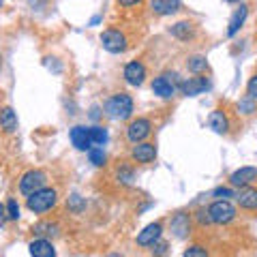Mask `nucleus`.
<instances>
[{
    "instance_id": "25",
    "label": "nucleus",
    "mask_w": 257,
    "mask_h": 257,
    "mask_svg": "<svg viewBox=\"0 0 257 257\" xmlns=\"http://www.w3.org/2000/svg\"><path fill=\"white\" fill-rule=\"evenodd\" d=\"M236 109H238V114H242V116H251L257 111V101H253L251 96H242V99L238 101Z\"/></svg>"
},
{
    "instance_id": "5",
    "label": "nucleus",
    "mask_w": 257,
    "mask_h": 257,
    "mask_svg": "<svg viewBox=\"0 0 257 257\" xmlns=\"http://www.w3.org/2000/svg\"><path fill=\"white\" fill-rule=\"evenodd\" d=\"M101 43H103V50H107L109 54H122L128 47V39H126L124 32L109 28V30H103Z\"/></svg>"
},
{
    "instance_id": "14",
    "label": "nucleus",
    "mask_w": 257,
    "mask_h": 257,
    "mask_svg": "<svg viewBox=\"0 0 257 257\" xmlns=\"http://www.w3.org/2000/svg\"><path fill=\"white\" fill-rule=\"evenodd\" d=\"M161 234H163V225L161 223H150L138 234V244L140 246H152L157 240H161Z\"/></svg>"
},
{
    "instance_id": "18",
    "label": "nucleus",
    "mask_w": 257,
    "mask_h": 257,
    "mask_svg": "<svg viewBox=\"0 0 257 257\" xmlns=\"http://www.w3.org/2000/svg\"><path fill=\"white\" fill-rule=\"evenodd\" d=\"M18 114L13 111V107H3L0 109V128H3L5 133H15L18 131Z\"/></svg>"
},
{
    "instance_id": "21",
    "label": "nucleus",
    "mask_w": 257,
    "mask_h": 257,
    "mask_svg": "<svg viewBox=\"0 0 257 257\" xmlns=\"http://www.w3.org/2000/svg\"><path fill=\"white\" fill-rule=\"evenodd\" d=\"M150 9L157 15H172L180 9V0H150Z\"/></svg>"
},
{
    "instance_id": "11",
    "label": "nucleus",
    "mask_w": 257,
    "mask_h": 257,
    "mask_svg": "<svg viewBox=\"0 0 257 257\" xmlns=\"http://www.w3.org/2000/svg\"><path fill=\"white\" fill-rule=\"evenodd\" d=\"M122 75L128 86H142L146 82V67H144V62H140V60H131L124 67Z\"/></svg>"
},
{
    "instance_id": "2",
    "label": "nucleus",
    "mask_w": 257,
    "mask_h": 257,
    "mask_svg": "<svg viewBox=\"0 0 257 257\" xmlns=\"http://www.w3.org/2000/svg\"><path fill=\"white\" fill-rule=\"evenodd\" d=\"M56 204H58V191L52 189V187H45V189L32 193V195L26 197L28 210L35 212V214H43L47 210H52Z\"/></svg>"
},
{
    "instance_id": "24",
    "label": "nucleus",
    "mask_w": 257,
    "mask_h": 257,
    "mask_svg": "<svg viewBox=\"0 0 257 257\" xmlns=\"http://www.w3.org/2000/svg\"><path fill=\"white\" fill-rule=\"evenodd\" d=\"M90 138H92V144L94 146H105L107 140H109V133H107V128L105 126H99V124H94L90 126Z\"/></svg>"
},
{
    "instance_id": "31",
    "label": "nucleus",
    "mask_w": 257,
    "mask_h": 257,
    "mask_svg": "<svg viewBox=\"0 0 257 257\" xmlns=\"http://www.w3.org/2000/svg\"><path fill=\"white\" fill-rule=\"evenodd\" d=\"M212 195L219 197V199H229V197H236V193L231 191L229 187H216V189L212 191Z\"/></svg>"
},
{
    "instance_id": "8",
    "label": "nucleus",
    "mask_w": 257,
    "mask_h": 257,
    "mask_svg": "<svg viewBox=\"0 0 257 257\" xmlns=\"http://www.w3.org/2000/svg\"><path fill=\"white\" fill-rule=\"evenodd\" d=\"M69 140H71V144H73L77 150H82V152H88L90 148H94L92 138H90V126H84V124L71 126Z\"/></svg>"
},
{
    "instance_id": "36",
    "label": "nucleus",
    "mask_w": 257,
    "mask_h": 257,
    "mask_svg": "<svg viewBox=\"0 0 257 257\" xmlns=\"http://www.w3.org/2000/svg\"><path fill=\"white\" fill-rule=\"evenodd\" d=\"M47 3V0H28V5L32 7V9H39V7H43Z\"/></svg>"
},
{
    "instance_id": "16",
    "label": "nucleus",
    "mask_w": 257,
    "mask_h": 257,
    "mask_svg": "<svg viewBox=\"0 0 257 257\" xmlns=\"http://www.w3.org/2000/svg\"><path fill=\"white\" fill-rule=\"evenodd\" d=\"M236 199L242 210H257V189H253V187L240 189L236 193Z\"/></svg>"
},
{
    "instance_id": "32",
    "label": "nucleus",
    "mask_w": 257,
    "mask_h": 257,
    "mask_svg": "<svg viewBox=\"0 0 257 257\" xmlns=\"http://www.w3.org/2000/svg\"><path fill=\"white\" fill-rule=\"evenodd\" d=\"M195 219H197V223L202 225V227H204V225H210V223H212L208 208H202V210H197V212H195Z\"/></svg>"
},
{
    "instance_id": "6",
    "label": "nucleus",
    "mask_w": 257,
    "mask_h": 257,
    "mask_svg": "<svg viewBox=\"0 0 257 257\" xmlns=\"http://www.w3.org/2000/svg\"><path fill=\"white\" fill-rule=\"evenodd\" d=\"M178 77L176 73H161L159 77L152 79V92H155L159 99H172V96L176 94V79Z\"/></svg>"
},
{
    "instance_id": "26",
    "label": "nucleus",
    "mask_w": 257,
    "mask_h": 257,
    "mask_svg": "<svg viewBox=\"0 0 257 257\" xmlns=\"http://www.w3.org/2000/svg\"><path fill=\"white\" fill-rule=\"evenodd\" d=\"M88 159H90V163L94 167H103L107 163V155H105V150H103L101 146H94V148L88 150Z\"/></svg>"
},
{
    "instance_id": "9",
    "label": "nucleus",
    "mask_w": 257,
    "mask_h": 257,
    "mask_svg": "<svg viewBox=\"0 0 257 257\" xmlns=\"http://www.w3.org/2000/svg\"><path fill=\"white\" fill-rule=\"evenodd\" d=\"M257 180V167L253 165H244L236 170L234 174L229 176V184L234 189H244V187H251V184Z\"/></svg>"
},
{
    "instance_id": "33",
    "label": "nucleus",
    "mask_w": 257,
    "mask_h": 257,
    "mask_svg": "<svg viewBox=\"0 0 257 257\" xmlns=\"http://www.w3.org/2000/svg\"><path fill=\"white\" fill-rule=\"evenodd\" d=\"M167 253V242L165 240H157L155 244H152V255L155 257H163Z\"/></svg>"
},
{
    "instance_id": "1",
    "label": "nucleus",
    "mask_w": 257,
    "mask_h": 257,
    "mask_svg": "<svg viewBox=\"0 0 257 257\" xmlns=\"http://www.w3.org/2000/svg\"><path fill=\"white\" fill-rule=\"evenodd\" d=\"M103 111H105V116H109L111 120H128L133 116V99H131V94H126V92L111 94L109 99L105 101V105H103Z\"/></svg>"
},
{
    "instance_id": "40",
    "label": "nucleus",
    "mask_w": 257,
    "mask_h": 257,
    "mask_svg": "<svg viewBox=\"0 0 257 257\" xmlns=\"http://www.w3.org/2000/svg\"><path fill=\"white\" fill-rule=\"evenodd\" d=\"M0 67H3V54H0Z\"/></svg>"
},
{
    "instance_id": "22",
    "label": "nucleus",
    "mask_w": 257,
    "mask_h": 257,
    "mask_svg": "<svg viewBox=\"0 0 257 257\" xmlns=\"http://www.w3.org/2000/svg\"><path fill=\"white\" fill-rule=\"evenodd\" d=\"M58 225L56 223H50V221H43V223H37L35 227H32V234H37L39 238H54L58 236Z\"/></svg>"
},
{
    "instance_id": "10",
    "label": "nucleus",
    "mask_w": 257,
    "mask_h": 257,
    "mask_svg": "<svg viewBox=\"0 0 257 257\" xmlns=\"http://www.w3.org/2000/svg\"><path fill=\"white\" fill-rule=\"evenodd\" d=\"M131 159L135 161V163H140V165H148V163H152V161L157 159V146L155 144H150V142L135 144L133 150H131Z\"/></svg>"
},
{
    "instance_id": "30",
    "label": "nucleus",
    "mask_w": 257,
    "mask_h": 257,
    "mask_svg": "<svg viewBox=\"0 0 257 257\" xmlns=\"http://www.w3.org/2000/svg\"><path fill=\"white\" fill-rule=\"evenodd\" d=\"M116 176H118V180L122 182V184H131V182H133V178H135L131 167H120V170H118V174H116Z\"/></svg>"
},
{
    "instance_id": "13",
    "label": "nucleus",
    "mask_w": 257,
    "mask_h": 257,
    "mask_svg": "<svg viewBox=\"0 0 257 257\" xmlns=\"http://www.w3.org/2000/svg\"><path fill=\"white\" fill-rule=\"evenodd\" d=\"M170 227H172V234L178 238V240H184L189 238L191 234V214L187 212H176L170 221Z\"/></svg>"
},
{
    "instance_id": "3",
    "label": "nucleus",
    "mask_w": 257,
    "mask_h": 257,
    "mask_svg": "<svg viewBox=\"0 0 257 257\" xmlns=\"http://www.w3.org/2000/svg\"><path fill=\"white\" fill-rule=\"evenodd\" d=\"M208 212H210V219L216 225H227L236 219V206L229 202V199H214V202L208 206Z\"/></svg>"
},
{
    "instance_id": "12",
    "label": "nucleus",
    "mask_w": 257,
    "mask_h": 257,
    "mask_svg": "<svg viewBox=\"0 0 257 257\" xmlns=\"http://www.w3.org/2000/svg\"><path fill=\"white\" fill-rule=\"evenodd\" d=\"M178 88H180V92L184 96H197V94L206 92L208 88H210V84H208L206 77L195 75V77H189V79H184V82H180Z\"/></svg>"
},
{
    "instance_id": "38",
    "label": "nucleus",
    "mask_w": 257,
    "mask_h": 257,
    "mask_svg": "<svg viewBox=\"0 0 257 257\" xmlns=\"http://www.w3.org/2000/svg\"><path fill=\"white\" fill-rule=\"evenodd\" d=\"M90 118H92V120H96V118H99V107H96V105L90 109Z\"/></svg>"
},
{
    "instance_id": "41",
    "label": "nucleus",
    "mask_w": 257,
    "mask_h": 257,
    "mask_svg": "<svg viewBox=\"0 0 257 257\" xmlns=\"http://www.w3.org/2000/svg\"><path fill=\"white\" fill-rule=\"evenodd\" d=\"M3 5H5V0H0V9H3Z\"/></svg>"
},
{
    "instance_id": "29",
    "label": "nucleus",
    "mask_w": 257,
    "mask_h": 257,
    "mask_svg": "<svg viewBox=\"0 0 257 257\" xmlns=\"http://www.w3.org/2000/svg\"><path fill=\"white\" fill-rule=\"evenodd\" d=\"M7 219L9 221H20V204L15 202L13 197L7 202Z\"/></svg>"
},
{
    "instance_id": "28",
    "label": "nucleus",
    "mask_w": 257,
    "mask_h": 257,
    "mask_svg": "<svg viewBox=\"0 0 257 257\" xmlns=\"http://www.w3.org/2000/svg\"><path fill=\"white\" fill-rule=\"evenodd\" d=\"M182 257H210V255H208L206 246H202V244H191L187 251L182 253Z\"/></svg>"
},
{
    "instance_id": "39",
    "label": "nucleus",
    "mask_w": 257,
    "mask_h": 257,
    "mask_svg": "<svg viewBox=\"0 0 257 257\" xmlns=\"http://www.w3.org/2000/svg\"><path fill=\"white\" fill-rule=\"evenodd\" d=\"M225 3H238V0H225Z\"/></svg>"
},
{
    "instance_id": "23",
    "label": "nucleus",
    "mask_w": 257,
    "mask_h": 257,
    "mask_svg": "<svg viewBox=\"0 0 257 257\" xmlns=\"http://www.w3.org/2000/svg\"><path fill=\"white\" fill-rule=\"evenodd\" d=\"M187 69L191 71V73H195V75H202L208 71V60H206V56H191V58L187 60Z\"/></svg>"
},
{
    "instance_id": "27",
    "label": "nucleus",
    "mask_w": 257,
    "mask_h": 257,
    "mask_svg": "<svg viewBox=\"0 0 257 257\" xmlns=\"http://www.w3.org/2000/svg\"><path fill=\"white\" fill-rule=\"evenodd\" d=\"M67 206L71 208V212H75V214H79L86 208V199L82 197V195H77V193H73V195L69 197V202H67Z\"/></svg>"
},
{
    "instance_id": "15",
    "label": "nucleus",
    "mask_w": 257,
    "mask_h": 257,
    "mask_svg": "<svg viewBox=\"0 0 257 257\" xmlns=\"http://www.w3.org/2000/svg\"><path fill=\"white\" fill-rule=\"evenodd\" d=\"M30 257H56V248L47 238H37L28 244Z\"/></svg>"
},
{
    "instance_id": "34",
    "label": "nucleus",
    "mask_w": 257,
    "mask_h": 257,
    "mask_svg": "<svg viewBox=\"0 0 257 257\" xmlns=\"http://www.w3.org/2000/svg\"><path fill=\"white\" fill-rule=\"evenodd\" d=\"M246 96H251L253 101H257V73L248 79V84H246Z\"/></svg>"
},
{
    "instance_id": "17",
    "label": "nucleus",
    "mask_w": 257,
    "mask_h": 257,
    "mask_svg": "<svg viewBox=\"0 0 257 257\" xmlns=\"http://www.w3.org/2000/svg\"><path fill=\"white\" fill-rule=\"evenodd\" d=\"M208 124H210L212 131L219 133V135L229 133V120H227V116H225V111H221V109L210 111V116H208Z\"/></svg>"
},
{
    "instance_id": "20",
    "label": "nucleus",
    "mask_w": 257,
    "mask_h": 257,
    "mask_svg": "<svg viewBox=\"0 0 257 257\" xmlns=\"http://www.w3.org/2000/svg\"><path fill=\"white\" fill-rule=\"evenodd\" d=\"M246 15H248V7H246V5H240L238 9L234 11V15H231L229 24H227V37H236V32L242 28Z\"/></svg>"
},
{
    "instance_id": "7",
    "label": "nucleus",
    "mask_w": 257,
    "mask_h": 257,
    "mask_svg": "<svg viewBox=\"0 0 257 257\" xmlns=\"http://www.w3.org/2000/svg\"><path fill=\"white\" fill-rule=\"evenodd\" d=\"M152 133V122L148 118H133L126 126V140L131 144H140Z\"/></svg>"
},
{
    "instance_id": "4",
    "label": "nucleus",
    "mask_w": 257,
    "mask_h": 257,
    "mask_svg": "<svg viewBox=\"0 0 257 257\" xmlns=\"http://www.w3.org/2000/svg\"><path fill=\"white\" fill-rule=\"evenodd\" d=\"M47 184V174L43 170H28L20 178V191L24 195H32V193L45 189Z\"/></svg>"
},
{
    "instance_id": "19",
    "label": "nucleus",
    "mask_w": 257,
    "mask_h": 257,
    "mask_svg": "<svg viewBox=\"0 0 257 257\" xmlns=\"http://www.w3.org/2000/svg\"><path fill=\"white\" fill-rule=\"evenodd\" d=\"M170 32H172V37L180 39V41H189V39L195 37V26H193V22L182 20V22H176L170 28Z\"/></svg>"
},
{
    "instance_id": "35",
    "label": "nucleus",
    "mask_w": 257,
    "mask_h": 257,
    "mask_svg": "<svg viewBox=\"0 0 257 257\" xmlns=\"http://www.w3.org/2000/svg\"><path fill=\"white\" fill-rule=\"evenodd\" d=\"M142 0H118V5L120 7H135V5H140Z\"/></svg>"
},
{
    "instance_id": "37",
    "label": "nucleus",
    "mask_w": 257,
    "mask_h": 257,
    "mask_svg": "<svg viewBox=\"0 0 257 257\" xmlns=\"http://www.w3.org/2000/svg\"><path fill=\"white\" fill-rule=\"evenodd\" d=\"M7 219V204H0V223Z\"/></svg>"
}]
</instances>
